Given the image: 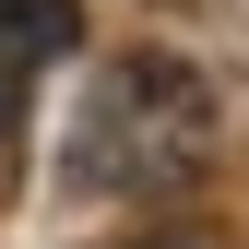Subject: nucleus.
<instances>
[{"label": "nucleus", "instance_id": "obj_3", "mask_svg": "<svg viewBox=\"0 0 249 249\" xmlns=\"http://www.w3.org/2000/svg\"><path fill=\"white\" fill-rule=\"evenodd\" d=\"M142 249H190V237H142Z\"/></svg>", "mask_w": 249, "mask_h": 249}, {"label": "nucleus", "instance_id": "obj_1", "mask_svg": "<svg viewBox=\"0 0 249 249\" xmlns=\"http://www.w3.org/2000/svg\"><path fill=\"white\" fill-rule=\"evenodd\" d=\"M213 142V95L190 59H119L107 71V119H95V166L119 190H178Z\"/></svg>", "mask_w": 249, "mask_h": 249}, {"label": "nucleus", "instance_id": "obj_2", "mask_svg": "<svg viewBox=\"0 0 249 249\" xmlns=\"http://www.w3.org/2000/svg\"><path fill=\"white\" fill-rule=\"evenodd\" d=\"M59 48H71V0H0V131L24 119V95Z\"/></svg>", "mask_w": 249, "mask_h": 249}]
</instances>
